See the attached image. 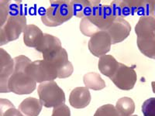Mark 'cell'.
<instances>
[{
	"mask_svg": "<svg viewBox=\"0 0 155 116\" xmlns=\"http://www.w3.org/2000/svg\"><path fill=\"white\" fill-rule=\"evenodd\" d=\"M14 72L9 78V92L16 95H29L34 92L37 82L32 79L27 73V67L32 63L31 60L24 55H19L13 58Z\"/></svg>",
	"mask_w": 155,
	"mask_h": 116,
	"instance_id": "1",
	"label": "cell"
},
{
	"mask_svg": "<svg viewBox=\"0 0 155 116\" xmlns=\"http://www.w3.org/2000/svg\"><path fill=\"white\" fill-rule=\"evenodd\" d=\"M71 1H51V5L41 16V20L47 27L61 26L73 17Z\"/></svg>",
	"mask_w": 155,
	"mask_h": 116,
	"instance_id": "2",
	"label": "cell"
},
{
	"mask_svg": "<svg viewBox=\"0 0 155 116\" xmlns=\"http://www.w3.org/2000/svg\"><path fill=\"white\" fill-rule=\"evenodd\" d=\"M40 101L46 108H55L65 103V94L55 81L40 84L37 88Z\"/></svg>",
	"mask_w": 155,
	"mask_h": 116,
	"instance_id": "3",
	"label": "cell"
},
{
	"mask_svg": "<svg viewBox=\"0 0 155 116\" xmlns=\"http://www.w3.org/2000/svg\"><path fill=\"white\" fill-rule=\"evenodd\" d=\"M27 18L23 13L11 15L0 29V46L16 40L27 27Z\"/></svg>",
	"mask_w": 155,
	"mask_h": 116,
	"instance_id": "4",
	"label": "cell"
},
{
	"mask_svg": "<svg viewBox=\"0 0 155 116\" xmlns=\"http://www.w3.org/2000/svg\"><path fill=\"white\" fill-rule=\"evenodd\" d=\"M27 73L37 83L53 81L58 78V71L49 61L38 60L33 61L27 69Z\"/></svg>",
	"mask_w": 155,
	"mask_h": 116,
	"instance_id": "5",
	"label": "cell"
},
{
	"mask_svg": "<svg viewBox=\"0 0 155 116\" xmlns=\"http://www.w3.org/2000/svg\"><path fill=\"white\" fill-rule=\"evenodd\" d=\"M110 80L119 89L130 91L134 88L137 81V75L134 67H128L124 63H120L118 69L110 77Z\"/></svg>",
	"mask_w": 155,
	"mask_h": 116,
	"instance_id": "6",
	"label": "cell"
},
{
	"mask_svg": "<svg viewBox=\"0 0 155 116\" xmlns=\"http://www.w3.org/2000/svg\"><path fill=\"white\" fill-rule=\"evenodd\" d=\"M44 60L49 61L55 67L58 71V78H67L74 71L72 63L68 60L67 51L63 47Z\"/></svg>",
	"mask_w": 155,
	"mask_h": 116,
	"instance_id": "7",
	"label": "cell"
},
{
	"mask_svg": "<svg viewBox=\"0 0 155 116\" xmlns=\"http://www.w3.org/2000/svg\"><path fill=\"white\" fill-rule=\"evenodd\" d=\"M14 60L2 48H0V92L9 93V78L14 72Z\"/></svg>",
	"mask_w": 155,
	"mask_h": 116,
	"instance_id": "8",
	"label": "cell"
},
{
	"mask_svg": "<svg viewBox=\"0 0 155 116\" xmlns=\"http://www.w3.org/2000/svg\"><path fill=\"white\" fill-rule=\"evenodd\" d=\"M112 45L111 38L106 31H100L90 38L88 41V50L97 57L106 55L110 50Z\"/></svg>",
	"mask_w": 155,
	"mask_h": 116,
	"instance_id": "9",
	"label": "cell"
},
{
	"mask_svg": "<svg viewBox=\"0 0 155 116\" xmlns=\"http://www.w3.org/2000/svg\"><path fill=\"white\" fill-rule=\"evenodd\" d=\"M143 1L125 0L113 1L110 4L113 13L116 19H124L130 15L138 14Z\"/></svg>",
	"mask_w": 155,
	"mask_h": 116,
	"instance_id": "10",
	"label": "cell"
},
{
	"mask_svg": "<svg viewBox=\"0 0 155 116\" xmlns=\"http://www.w3.org/2000/svg\"><path fill=\"white\" fill-rule=\"evenodd\" d=\"M88 18L100 31H106L116 19L110 5H99L94 14Z\"/></svg>",
	"mask_w": 155,
	"mask_h": 116,
	"instance_id": "11",
	"label": "cell"
},
{
	"mask_svg": "<svg viewBox=\"0 0 155 116\" xmlns=\"http://www.w3.org/2000/svg\"><path fill=\"white\" fill-rule=\"evenodd\" d=\"M112 40V44L121 43L130 35L131 26L125 19H115L111 26L106 30Z\"/></svg>",
	"mask_w": 155,
	"mask_h": 116,
	"instance_id": "12",
	"label": "cell"
},
{
	"mask_svg": "<svg viewBox=\"0 0 155 116\" xmlns=\"http://www.w3.org/2000/svg\"><path fill=\"white\" fill-rule=\"evenodd\" d=\"M73 9V14L77 18L89 17L101 5L98 0H81V1H71Z\"/></svg>",
	"mask_w": 155,
	"mask_h": 116,
	"instance_id": "13",
	"label": "cell"
},
{
	"mask_svg": "<svg viewBox=\"0 0 155 116\" xmlns=\"http://www.w3.org/2000/svg\"><path fill=\"white\" fill-rule=\"evenodd\" d=\"M61 47V42L58 37L51 34H44L41 44L35 48V50L42 53L44 60L56 53Z\"/></svg>",
	"mask_w": 155,
	"mask_h": 116,
	"instance_id": "14",
	"label": "cell"
},
{
	"mask_svg": "<svg viewBox=\"0 0 155 116\" xmlns=\"http://www.w3.org/2000/svg\"><path fill=\"white\" fill-rule=\"evenodd\" d=\"M91 94L86 87H78L71 91L69 96V102L73 108H84L90 104Z\"/></svg>",
	"mask_w": 155,
	"mask_h": 116,
	"instance_id": "15",
	"label": "cell"
},
{
	"mask_svg": "<svg viewBox=\"0 0 155 116\" xmlns=\"http://www.w3.org/2000/svg\"><path fill=\"white\" fill-rule=\"evenodd\" d=\"M44 34L42 30L36 25H27L23 32V43L28 47L36 48L41 44Z\"/></svg>",
	"mask_w": 155,
	"mask_h": 116,
	"instance_id": "16",
	"label": "cell"
},
{
	"mask_svg": "<svg viewBox=\"0 0 155 116\" xmlns=\"http://www.w3.org/2000/svg\"><path fill=\"white\" fill-rule=\"evenodd\" d=\"M135 33L137 37L155 36V16H140L136 25Z\"/></svg>",
	"mask_w": 155,
	"mask_h": 116,
	"instance_id": "17",
	"label": "cell"
},
{
	"mask_svg": "<svg viewBox=\"0 0 155 116\" xmlns=\"http://www.w3.org/2000/svg\"><path fill=\"white\" fill-rule=\"evenodd\" d=\"M42 108L43 105L40 99L30 97L20 103L18 109L23 116H38Z\"/></svg>",
	"mask_w": 155,
	"mask_h": 116,
	"instance_id": "18",
	"label": "cell"
},
{
	"mask_svg": "<svg viewBox=\"0 0 155 116\" xmlns=\"http://www.w3.org/2000/svg\"><path fill=\"white\" fill-rule=\"evenodd\" d=\"M119 63L112 55H104L99 57L98 67L103 75L110 78L118 69Z\"/></svg>",
	"mask_w": 155,
	"mask_h": 116,
	"instance_id": "19",
	"label": "cell"
},
{
	"mask_svg": "<svg viewBox=\"0 0 155 116\" xmlns=\"http://www.w3.org/2000/svg\"><path fill=\"white\" fill-rule=\"evenodd\" d=\"M137 44L140 51L144 56L154 59L155 56V36L137 37Z\"/></svg>",
	"mask_w": 155,
	"mask_h": 116,
	"instance_id": "20",
	"label": "cell"
},
{
	"mask_svg": "<svg viewBox=\"0 0 155 116\" xmlns=\"http://www.w3.org/2000/svg\"><path fill=\"white\" fill-rule=\"evenodd\" d=\"M83 81L85 87L94 91H100L106 88V82L100 74L95 72L87 73L83 77Z\"/></svg>",
	"mask_w": 155,
	"mask_h": 116,
	"instance_id": "21",
	"label": "cell"
},
{
	"mask_svg": "<svg viewBox=\"0 0 155 116\" xmlns=\"http://www.w3.org/2000/svg\"><path fill=\"white\" fill-rule=\"evenodd\" d=\"M115 108L119 116H131L135 111V104L132 98L124 97L116 102Z\"/></svg>",
	"mask_w": 155,
	"mask_h": 116,
	"instance_id": "22",
	"label": "cell"
},
{
	"mask_svg": "<svg viewBox=\"0 0 155 116\" xmlns=\"http://www.w3.org/2000/svg\"><path fill=\"white\" fill-rule=\"evenodd\" d=\"M0 115L1 116H20L21 112L16 109L10 101L0 99Z\"/></svg>",
	"mask_w": 155,
	"mask_h": 116,
	"instance_id": "23",
	"label": "cell"
},
{
	"mask_svg": "<svg viewBox=\"0 0 155 116\" xmlns=\"http://www.w3.org/2000/svg\"><path fill=\"white\" fill-rule=\"evenodd\" d=\"M80 31L81 34L85 37H92L95 34L100 32V30L95 27L88 17H85L81 19L79 25Z\"/></svg>",
	"mask_w": 155,
	"mask_h": 116,
	"instance_id": "24",
	"label": "cell"
},
{
	"mask_svg": "<svg viewBox=\"0 0 155 116\" xmlns=\"http://www.w3.org/2000/svg\"><path fill=\"white\" fill-rule=\"evenodd\" d=\"M94 116H119L116 108L111 104H106L98 108Z\"/></svg>",
	"mask_w": 155,
	"mask_h": 116,
	"instance_id": "25",
	"label": "cell"
},
{
	"mask_svg": "<svg viewBox=\"0 0 155 116\" xmlns=\"http://www.w3.org/2000/svg\"><path fill=\"white\" fill-rule=\"evenodd\" d=\"M9 2L10 1H0V27H3L4 24L9 19Z\"/></svg>",
	"mask_w": 155,
	"mask_h": 116,
	"instance_id": "26",
	"label": "cell"
},
{
	"mask_svg": "<svg viewBox=\"0 0 155 116\" xmlns=\"http://www.w3.org/2000/svg\"><path fill=\"white\" fill-rule=\"evenodd\" d=\"M141 110L143 116H155V98H150L145 101Z\"/></svg>",
	"mask_w": 155,
	"mask_h": 116,
	"instance_id": "27",
	"label": "cell"
},
{
	"mask_svg": "<svg viewBox=\"0 0 155 116\" xmlns=\"http://www.w3.org/2000/svg\"><path fill=\"white\" fill-rule=\"evenodd\" d=\"M51 116H71L70 108L64 104L54 108Z\"/></svg>",
	"mask_w": 155,
	"mask_h": 116,
	"instance_id": "28",
	"label": "cell"
},
{
	"mask_svg": "<svg viewBox=\"0 0 155 116\" xmlns=\"http://www.w3.org/2000/svg\"><path fill=\"white\" fill-rule=\"evenodd\" d=\"M151 86H152V91H153V93L155 94V81H153L151 83Z\"/></svg>",
	"mask_w": 155,
	"mask_h": 116,
	"instance_id": "29",
	"label": "cell"
},
{
	"mask_svg": "<svg viewBox=\"0 0 155 116\" xmlns=\"http://www.w3.org/2000/svg\"><path fill=\"white\" fill-rule=\"evenodd\" d=\"M131 116H138V115H131Z\"/></svg>",
	"mask_w": 155,
	"mask_h": 116,
	"instance_id": "30",
	"label": "cell"
},
{
	"mask_svg": "<svg viewBox=\"0 0 155 116\" xmlns=\"http://www.w3.org/2000/svg\"><path fill=\"white\" fill-rule=\"evenodd\" d=\"M20 116H23V114H22V115H20Z\"/></svg>",
	"mask_w": 155,
	"mask_h": 116,
	"instance_id": "31",
	"label": "cell"
},
{
	"mask_svg": "<svg viewBox=\"0 0 155 116\" xmlns=\"http://www.w3.org/2000/svg\"><path fill=\"white\" fill-rule=\"evenodd\" d=\"M154 59H155V56H154Z\"/></svg>",
	"mask_w": 155,
	"mask_h": 116,
	"instance_id": "32",
	"label": "cell"
}]
</instances>
